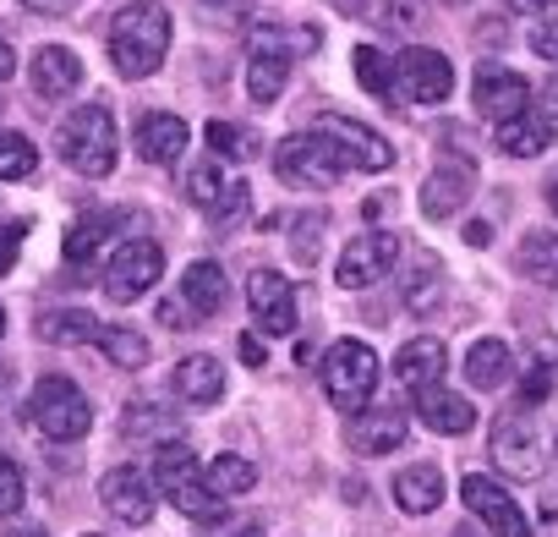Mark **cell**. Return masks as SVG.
<instances>
[{
  "mask_svg": "<svg viewBox=\"0 0 558 537\" xmlns=\"http://www.w3.org/2000/svg\"><path fill=\"white\" fill-rule=\"evenodd\" d=\"M165 50H170V12L159 7V0H132V7L116 12V23H110V61L126 77H154Z\"/></svg>",
  "mask_w": 558,
  "mask_h": 537,
  "instance_id": "6da1fadb",
  "label": "cell"
},
{
  "mask_svg": "<svg viewBox=\"0 0 558 537\" xmlns=\"http://www.w3.org/2000/svg\"><path fill=\"white\" fill-rule=\"evenodd\" d=\"M291 50H318V28H257L252 61H246V94L257 105H274L291 83Z\"/></svg>",
  "mask_w": 558,
  "mask_h": 537,
  "instance_id": "7a4b0ae2",
  "label": "cell"
},
{
  "mask_svg": "<svg viewBox=\"0 0 558 537\" xmlns=\"http://www.w3.org/2000/svg\"><path fill=\"white\" fill-rule=\"evenodd\" d=\"M56 148H61V159L77 170V176H110L116 170V121H110V110L105 105H83V110H72L66 121H61V132H56Z\"/></svg>",
  "mask_w": 558,
  "mask_h": 537,
  "instance_id": "3957f363",
  "label": "cell"
},
{
  "mask_svg": "<svg viewBox=\"0 0 558 537\" xmlns=\"http://www.w3.org/2000/svg\"><path fill=\"white\" fill-rule=\"evenodd\" d=\"M28 422H34V433H45L56 444H77L94 428V406H88V395L72 379L45 373L34 384V395H28Z\"/></svg>",
  "mask_w": 558,
  "mask_h": 537,
  "instance_id": "277c9868",
  "label": "cell"
},
{
  "mask_svg": "<svg viewBox=\"0 0 558 537\" xmlns=\"http://www.w3.org/2000/svg\"><path fill=\"white\" fill-rule=\"evenodd\" d=\"M154 482H159V493H165L181 515H192V521H219V515H225V499L208 493V482H203V472H197V455H192L186 444H159V455H154Z\"/></svg>",
  "mask_w": 558,
  "mask_h": 537,
  "instance_id": "5b68a950",
  "label": "cell"
},
{
  "mask_svg": "<svg viewBox=\"0 0 558 537\" xmlns=\"http://www.w3.org/2000/svg\"><path fill=\"white\" fill-rule=\"evenodd\" d=\"M318 373H324V395L340 411H362L378 390V351L367 341H340V346H329Z\"/></svg>",
  "mask_w": 558,
  "mask_h": 537,
  "instance_id": "8992f818",
  "label": "cell"
},
{
  "mask_svg": "<svg viewBox=\"0 0 558 537\" xmlns=\"http://www.w3.org/2000/svg\"><path fill=\"white\" fill-rule=\"evenodd\" d=\"M274 170L286 176L291 187H335L340 176H345V159H340V148L324 138V132H291L286 143L274 148Z\"/></svg>",
  "mask_w": 558,
  "mask_h": 537,
  "instance_id": "52a82bcc",
  "label": "cell"
},
{
  "mask_svg": "<svg viewBox=\"0 0 558 537\" xmlns=\"http://www.w3.org/2000/svg\"><path fill=\"white\" fill-rule=\"evenodd\" d=\"M159 275H165V252H159V241L132 236V241L110 258V268H105V297H110L116 308H132V302H143V297L154 291Z\"/></svg>",
  "mask_w": 558,
  "mask_h": 537,
  "instance_id": "ba28073f",
  "label": "cell"
},
{
  "mask_svg": "<svg viewBox=\"0 0 558 537\" xmlns=\"http://www.w3.org/2000/svg\"><path fill=\"white\" fill-rule=\"evenodd\" d=\"M449 88H454V67H449L444 50H422L416 45V50L395 56V94L405 105H444Z\"/></svg>",
  "mask_w": 558,
  "mask_h": 537,
  "instance_id": "9c48e42d",
  "label": "cell"
},
{
  "mask_svg": "<svg viewBox=\"0 0 558 537\" xmlns=\"http://www.w3.org/2000/svg\"><path fill=\"white\" fill-rule=\"evenodd\" d=\"M313 132H324V138L340 148L345 170H389V165H395L389 138L373 132V127H362V121H351V116H335V110H329V116L313 121Z\"/></svg>",
  "mask_w": 558,
  "mask_h": 537,
  "instance_id": "30bf717a",
  "label": "cell"
},
{
  "mask_svg": "<svg viewBox=\"0 0 558 537\" xmlns=\"http://www.w3.org/2000/svg\"><path fill=\"white\" fill-rule=\"evenodd\" d=\"M395 258H400V236L395 230H367V236H351V247L340 252V286L345 291H367V286H378L389 268H395Z\"/></svg>",
  "mask_w": 558,
  "mask_h": 537,
  "instance_id": "8fae6325",
  "label": "cell"
},
{
  "mask_svg": "<svg viewBox=\"0 0 558 537\" xmlns=\"http://www.w3.org/2000/svg\"><path fill=\"white\" fill-rule=\"evenodd\" d=\"M493 461H498V472L504 477H520V482H531V477H542V444H536V428L520 417V411H504L498 422H493Z\"/></svg>",
  "mask_w": 558,
  "mask_h": 537,
  "instance_id": "7c38bea8",
  "label": "cell"
},
{
  "mask_svg": "<svg viewBox=\"0 0 558 537\" xmlns=\"http://www.w3.org/2000/svg\"><path fill=\"white\" fill-rule=\"evenodd\" d=\"M246 302L263 335H291L296 330V286L279 275V268H257L246 281Z\"/></svg>",
  "mask_w": 558,
  "mask_h": 537,
  "instance_id": "4fadbf2b",
  "label": "cell"
},
{
  "mask_svg": "<svg viewBox=\"0 0 558 537\" xmlns=\"http://www.w3.org/2000/svg\"><path fill=\"white\" fill-rule=\"evenodd\" d=\"M186 192H192V203H197L214 225H235V219L246 214V181L225 176V165H219V159L197 165V170L186 176Z\"/></svg>",
  "mask_w": 558,
  "mask_h": 537,
  "instance_id": "5bb4252c",
  "label": "cell"
},
{
  "mask_svg": "<svg viewBox=\"0 0 558 537\" xmlns=\"http://www.w3.org/2000/svg\"><path fill=\"white\" fill-rule=\"evenodd\" d=\"M460 499L471 504V515H482V526H487L493 537H531V526H525L520 504H514V499H509L493 477L471 472V477L460 482Z\"/></svg>",
  "mask_w": 558,
  "mask_h": 537,
  "instance_id": "9a60e30c",
  "label": "cell"
},
{
  "mask_svg": "<svg viewBox=\"0 0 558 537\" xmlns=\"http://www.w3.org/2000/svg\"><path fill=\"white\" fill-rule=\"evenodd\" d=\"M99 504L126 526H148L154 521V482L137 466H116L99 477Z\"/></svg>",
  "mask_w": 558,
  "mask_h": 537,
  "instance_id": "2e32d148",
  "label": "cell"
},
{
  "mask_svg": "<svg viewBox=\"0 0 558 537\" xmlns=\"http://www.w3.org/2000/svg\"><path fill=\"white\" fill-rule=\"evenodd\" d=\"M476 110L493 116L498 127L514 121V116H525V110H531V88H525V77L509 72V67H498V61L476 67Z\"/></svg>",
  "mask_w": 558,
  "mask_h": 537,
  "instance_id": "e0dca14e",
  "label": "cell"
},
{
  "mask_svg": "<svg viewBox=\"0 0 558 537\" xmlns=\"http://www.w3.org/2000/svg\"><path fill=\"white\" fill-rule=\"evenodd\" d=\"M405 433H411V422L395 406H373V411L351 417V450L356 455H389V450L405 444Z\"/></svg>",
  "mask_w": 558,
  "mask_h": 537,
  "instance_id": "ac0fdd59",
  "label": "cell"
},
{
  "mask_svg": "<svg viewBox=\"0 0 558 537\" xmlns=\"http://www.w3.org/2000/svg\"><path fill=\"white\" fill-rule=\"evenodd\" d=\"M416 417H422V428H433V433H449V439L476 428V406H471L465 395L444 390V384H433V390H416Z\"/></svg>",
  "mask_w": 558,
  "mask_h": 537,
  "instance_id": "d6986e66",
  "label": "cell"
},
{
  "mask_svg": "<svg viewBox=\"0 0 558 537\" xmlns=\"http://www.w3.org/2000/svg\"><path fill=\"white\" fill-rule=\"evenodd\" d=\"M186 121L181 116H165V110H154V116H143L137 121V154L148 159V165H175L181 154H186Z\"/></svg>",
  "mask_w": 558,
  "mask_h": 537,
  "instance_id": "ffe728a7",
  "label": "cell"
},
{
  "mask_svg": "<svg viewBox=\"0 0 558 537\" xmlns=\"http://www.w3.org/2000/svg\"><path fill=\"white\" fill-rule=\"evenodd\" d=\"M34 94L39 99H66L77 83H83V61L66 50V45H45L39 56H34Z\"/></svg>",
  "mask_w": 558,
  "mask_h": 537,
  "instance_id": "44dd1931",
  "label": "cell"
},
{
  "mask_svg": "<svg viewBox=\"0 0 558 537\" xmlns=\"http://www.w3.org/2000/svg\"><path fill=\"white\" fill-rule=\"evenodd\" d=\"M444 368H449V351H444V341H433V335L400 346V357H395V379L411 384V390H433V384H444Z\"/></svg>",
  "mask_w": 558,
  "mask_h": 537,
  "instance_id": "7402d4cb",
  "label": "cell"
},
{
  "mask_svg": "<svg viewBox=\"0 0 558 537\" xmlns=\"http://www.w3.org/2000/svg\"><path fill=\"white\" fill-rule=\"evenodd\" d=\"M225 297H230V286H225V268H219V263H208V258L186 263V275H181V302L192 308V319H214V313L225 308Z\"/></svg>",
  "mask_w": 558,
  "mask_h": 537,
  "instance_id": "603a6c76",
  "label": "cell"
},
{
  "mask_svg": "<svg viewBox=\"0 0 558 537\" xmlns=\"http://www.w3.org/2000/svg\"><path fill=\"white\" fill-rule=\"evenodd\" d=\"M465 198H471V165H444L422 187V214L427 219H449V214H460Z\"/></svg>",
  "mask_w": 558,
  "mask_h": 537,
  "instance_id": "cb8c5ba5",
  "label": "cell"
},
{
  "mask_svg": "<svg viewBox=\"0 0 558 537\" xmlns=\"http://www.w3.org/2000/svg\"><path fill=\"white\" fill-rule=\"evenodd\" d=\"M175 395L186 401V406H214L219 395H225V368H219V357H186V362H175Z\"/></svg>",
  "mask_w": 558,
  "mask_h": 537,
  "instance_id": "d4e9b609",
  "label": "cell"
},
{
  "mask_svg": "<svg viewBox=\"0 0 558 537\" xmlns=\"http://www.w3.org/2000/svg\"><path fill=\"white\" fill-rule=\"evenodd\" d=\"M395 504H400L405 515H427V510H438V504H444V472H438L433 461L405 466V472L395 477Z\"/></svg>",
  "mask_w": 558,
  "mask_h": 537,
  "instance_id": "484cf974",
  "label": "cell"
},
{
  "mask_svg": "<svg viewBox=\"0 0 558 537\" xmlns=\"http://www.w3.org/2000/svg\"><path fill=\"white\" fill-rule=\"evenodd\" d=\"M509 373H514V357H509L504 341H476V346L465 351V379H471L476 390H504Z\"/></svg>",
  "mask_w": 558,
  "mask_h": 537,
  "instance_id": "4316f807",
  "label": "cell"
},
{
  "mask_svg": "<svg viewBox=\"0 0 558 537\" xmlns=\"http://www.w3.org/2000/svg\"><path fill=\"white\" fill-rule=\"evenodd\" d=\"M121 225H126L121 214H88V219H77V225L66 230V247H61V252H66V263H72V268L94 263V258H99V247H105V236H110V230H121Z\"/></svg>",
  "mask_w": 558,
  "mask_h": 537,
  "instance_id": "83f0119b",
  "label": "cell"
},
{
  "mask_svg": "<svg viewBox=\"0 0 558 537\" xmlns=\"http://www.w3.org/2000/svg\"><path fill=\"white\" fill-rule=\"evenodd\" d=\"M520 275L536 281V286H547V291H558V236L531 230V236L520 241Z\"/></svg>",
  "mask_w": 558,
  "mask_h": 537,
  "instance_id": "f1b7e54d",
  "label": "cell"
},
{
  "mask_svg": "<svg viewBox=\"0 0 558 537\" xmlns=\"http://www.w3.org/2000/svg\"><path fill=\"white\" fill-rule=\"evenodd\" d=\"M94 335H99V319L83 313V308H61V313L39 319V341L45 346H88Z\"/></svg>",
  "mask_w": 558,
  "mask_h": 537,
  "instance_id": "f546056e",
  "label": "cell"
},
{
  "mask_svg": "<svg viewBox=\"0 0 558 537\" xmlns=\"http://www.w3.org/2000/svg\"><path fill=\"white\" fill-rule=\"evenodd\" d=\"M203 482H208L214 499H235V493H246L257 482V466L246 455H214L208 472H203Z\"/></svg>",
  "mask_w": 558,
  "mask_h": 537,
  "instance_id": "4dcf8cb0",
  "label": "cell"
},
{
  "mask_svg": "<svg viewBox=\"0 0 558 537\" xmlns=\"http://www.w3.org/2000/svg\"><path fill=\"white\" fill-rule=\"evenodd\" d=\"M94 346H99L116 368H148V341H143L137 330H126V324H99Z\"/></svg>",
  "mask_w": 558,
  "mask_h": 537,
  "instance_id": "1f68e13d",
  "label": "cell"
},
{
  "mask_svg": "<svg viewBox=\"0 0 558 537\" xmlns=\"http://www.w3.org/2000/svg\"><path fill=\"white\" fill-rule=\"evenodd\" d=\"M558 384V341H536L531 346V362H525V379H520V401H547V390Z\"/></svg>",
  "mask_w": 558,
  "mask_h": 537,
  "instance_id": "d6a6232c",
  "label": "cell"
},
{
  "mask_svg": "<svg viewBox=\"0 0 558 537\" xmlns=\"http://www.w3.org/2000/svg\"><path fill=\"white\" fill-rule=\"evenodd\" d=\"M547 143H553V138L536 127V116H531V110L498 127V148H504V154H514V159H531V154H542Z\"/></svg>",
  "mask_w": 558,
  "mask_h": 537,
  "instance_id": "836d02e7",
  "label": "cell"
},
{
  "mask_svg": "<svg viewBox=\"0 0 558 537\" xmlns=\"http://www.w3.org/2000/svg\"><path fill=\"white\" fill-rule=\"evenodd\" d=\"M351 72H356V83H362L367 94H395V61L378 56L373 45L351 50Z\"/></svg>",
  "mask_w": 558,
  "mask_h": 537,
  "instance_id": "e575fe53",
  "label": "cell"
},
{
  "mask_svg": "<svg viewBox=\"0 0 558 537\" xmlns=\"http://www.w3.org/2000/svg\"><path fill=\"white\" fill-rule=\"evenodd\" d=\"M39 170V148L23 132H0V181H23Z\"/></svg>",
  "mask_w": 558,
  "mask_h": 537,
  "instance_id": "d590c367",
  "label": "cell"
},
{
  "mask_svg": "<svg viewBox=\"0 0 558 537\" xmlns=\"http://www.w3.org/2000/svg\"><path fill=\"white\" fill-rule=\"evenodd\" d=\"M208 148H214V159L225 165V159H246V154H252V138H246L235 121H208Z\"/></svg>",
  "mask_w": 558,
  "mask_h": 537,
  "instance_id": "8d00e7d4",
  "label": "cell"
},
{
  "mask_svg": "<svg viewBox=\"0 0 558 537\" xmlns=\"http://www.w3.org/2000/svg\"><path fill=\"white\" fill-rule=\"evenodd\" d=\"M438 291H444V286H438V268H433V258H422V268H416V281L405 286V302H411L416 313H427V308L438 302Z\"/></svg>",
  "mask_w": 558,
  "mask_h": 537,
  "instance_id": "74e56055",
  "label": "cell"
},
{
  "mask_svg": "<svg viewBox=\"0 0 558 537\" xmlns=\"http://www.w3.org/2000/svg\"><path fill=\"white\" fill-rule=\"evenodd\" d=\"M17 504H23V472L17 461L0 455V515H17Z\"/></svg>",
  "mask_w": 558,
  "mask_h": 537,
  "instance_id": "f35d334b",
  "label": "cell"
},
{
  "mask_svg": "<svg viewBox=\"0 0 558 537\" xmlns=\"http://www.w3.org/2000/svg\"><path fill=\"white\" fill-rule=\"evenodd\" d=\"M165 428H170V411H159V406H132L121 417V433H165Z\"/></svg>",
  "mask_w": 558,
  "mask_h": 537,
  "instance_id": "ab89813d",
  "label": "cell"
},
{
  "mask_svg": "<svg viewBox=\"0 0 558 537\" xmlns=\"http://www.w3.org/2000/svg\"><path fill=\"white\" fill-rule=\"evenodd\" d=\"M23 236H28V225H23V219L0 225V275H12V263H17V252H23Z\"/></svg>",
  "mask_w": 558,
  "mask_h": 537,
  "instance_id": "60d3db41",
  "label": "cell"
},
{
  "mask_svg": "<svg viewBox=\"0 0 558 537\" xmlns=\"http://www.w3.org/2000/svg\"><path fill=\"white\" fill-rule=\"evenodd\" d=\"M531 116H536V127H542L547 138H558V77L542 88V105H531Z\"/></svg>",
  "mask_w": 558,
  "mask_h": 537,
  "instance_id": "b9f144b4",
  "label": "cell"
},
{
  "mask_svg": "<svg viewBox=\"0 0 558 537\" xmlns=\"http://www.w3.org/2000/svg\"><path fill=\"white\" fill-rule=\"evenodd\" d=\"M531 50H536L542 61H553V67H558V17H547V23H536V28H531Z\"/></svg>",
  "mask_w": 558,
  "mask_h": 537,
  "instance_id": "7bdbcfd3",
  "label": "cell"
},
{
  "mask_svg": "<svg viewBox=\"0 0 558 537\" xmlns=\"http://www.w3.org/2000/svg\"><path fill=\"white\" fill-rule=\"evenodd\" d=\"M208 12H219V17H246L252 12V0H203Z\"/></svg>",
  "mask_w": 558,
  "mask_h": 537,
  "instance_id": "ee69618b",
  "label": "cell"
},
{
  "mask_svg": "<svg viewBox=\"0 0 558 537\" xmlns=\"http://www.w3.org/2000/svg\"><path fill=\"white\" fill-rule=\"evenodd\" d=\"M241 362L246 368H263V341L257 335H241Z\"/></svg>",
  "mask_w": 558,
  "mask_h": 537,
  "instance_id": "f6af8a7d",
  "label": "cell"
},
{
  "mask_svg": "<svg viewBox=\"0 0 558 537\" xmlns=\"http://www.w3.org/2000/svg\"><path fill=\"white\" fill-rule=\"evenodd\" d=\"M509 12H520V17H536V12H547V7H558V0H504Z\"/></svg>",
  "mask_w": 558,
  "mask_h": 537,
  "instance_id": "bcb514c9",
  "label": "cell"
},
{
  "mask_svg": "<svg viewBox=\"0 0 558 537\" xmlns=\"http://www.w3.org/2000/svg\"><path fill=\"white\" fill-rule=\"evenodd\" d=\"M12 72H17V56H12V45H7V39H0V83H7Z\"/></svg>",
  "mask_w": 558,
  "mask_h": 537,
  "instance_id": "7dc6e473",
  "label": "cell"
},
{
  "mask_svg": "<svg viewBox=\"0 0 558 537\" xmlns=\"http://www.w3.org/2000/svg\"><path fill=\"white\" fill-rule=\"evenodd\" d=\"M465 241H471V247H487V241H493V230L476 219V225H465Z\"/></svg>",
  "mask_w": 558,
  "mask_h": 537,
  "instance_id": "c3c4849f",
  "label": "cell"
},
{
  "mask_svg": "<svg viewBox=\"0 0 558 537\" xmlns=\"http://www.w3.org/2000/svg\"><path fill=\"white\" fill-rule=\"evenodd\" d=\"M542 192H547V208H553V214H558V165H553V170H547V181H542Z\"/></svg>",
  "mask_w": 558,
  "mask_h": 537,
  "instance_id": "681fc988",
  "label": "cell"
},
{
  "mask_svg": "<svg viewBox=\"0 0 558 537\" xmlns=\"http://www.w3.org/2000/svg\"><path fill=\"white\" fill-rule=\"evenodd\" d=\"M28 7H39V12H61L66 0H28Z\"/></svg>",
  "mask_w": 558,
  "mask_h": 537,
  "instance_id": "f907efd6",
  "label": "cell"
},
{
  "mask_svg": "<svg viewBox=\"0 0 558 537\" xmlns=\"http://www.w3.org/2000/svg\"><path fill=\"white\" fill-rule=\"evenodd\" d=\"M12 537H50V532H45V526H17Z\"/></svg>",
  "mask_w": 558,
  "mask_h": 537,
  "instance_id": "816d5d0a",
  "label": "cell"
},
{
  "mask_svg": "<svg viewBox=\"0 0 558 537\" xmlns=\"http://www.w3.org/2000/svg\"><path fill=\"white\" fill-rule=\"evenodd\" d=\"M7 384H12V379H7V368H0V395H7Z\"/></svg>",
  "mask_w": 558,
  "mask_h": 537,
  "instance_id": "f5cc1de1",
  "label": "cell"
},
{
  "mask_svg": "<svg viewBox=\"0 0 558 537\" xmlns=\"http://www.w3.org/2000/svg\"><path fill=\"white\" fill-rule=\"evenodd\" d=\"M0 335H7V308H0Z\"/></svg>",
  "mask_w": 558,
  "mask_h": 537,
  "instance_id": "db71d44e",
  "label": "cell"
},
{
  "mask_svg": "<svg viewBox=\"0 0 558 537\" xmlns=\"http://www.w3.org/2000/svg\"><path fill=\"white\" fill-rule=\"evenodd\" d=\"M83 537H99V532H83Z\"/></svg>",
  "mask_w": 558,
  "mask_h": 537,
  "instance_id": "11a10c76",
  "label": "cell"
}]
</instances>
